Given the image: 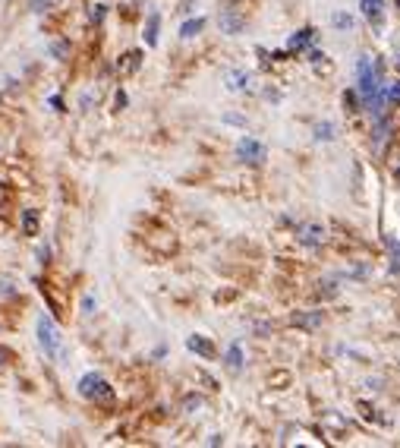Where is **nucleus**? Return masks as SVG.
Wrapping results in <instances>:
<instances>
[{"label":"nucleus","mask_w":400,"mask_h":448,"mask_svg":"<svg viewBox=\"0 0 400 448\" xmlns=\"http://www.w3.org/2000/svg\"><path fill=\"white\" fill-rule=\"evenodd\" d=\"M359 13L375 32L385 29V0H359Z\"/></svg>","instance_id":"20e7f679"},{"label":"nucleus","mask_w":400,"mask_h":448,"mask_svg":"<svg viewBox=\"0 0 400 448\" xmlns=\"http://www.w3.org/2000/svg\"><path fill=\"white\" fill-rule=\"evenodd\" d=\"M51 54H54L57 60H63V57L70 54V45H67V41H54V45H51Z\"/></svg>","instance_id":"f3484780"},{"label":"nucleus","mask_w":400,"mask_h":448,"mask_svg":"<svg viewBox=\"0 0 400 448\" xmlns=\"http://www.w3.org/2000/svg\"><path fill=\"white\" fill-rule=\"evenodd\" d=\"M158 32H161V13H149L145 19V45L149 48L158 45Z\"/></svg>","instance_id":"6e6552de"},{"label":"nucleus","mask_w":400,"mask_h":448,"mask_svg":"<svg viewBox=\"0 0 400 448\" xmlns=\"http://www.w3.org/2000/svg\"><path fill=\"white\" fill-rule=\"evenodd\" d=\"M268 155V149L262 145L259 139H252V136H243V139L237 142V158L240 161H246V165H262Z\"/></svg>","instance_id":"7ed1b4c3"},{"label":"nucleus","mask_w":400,"mask_h":448,"mask_svg":"<svg viewBox=\"0 0 400 448\" xmlns=\"http://www.w3.org/2000/svg\"><path fill=\"white\" fill-rule=\"evenodd\" d=\"M54 3H57V0H29V10L32 13H48Z\"/></svg>","instance_id":"dca6fc26"},{"label":"nucleus","mask_w":400,"mask_h":448,"mask_svg":"<svg viewBox=\"0 0 400 448\" xmlns=\"http://www.w3.org/2000/svg\"><path fill=\"white\" fill-rule=\"evenodd\" d=\"M299 237H303V243H309V247H322V243H325V231H322L319 224L303 227V231H299Z\"/></svg>","instance_id":"f8f14e48"},{"label":"nucleus","mask_w":400,"mask_h":448,"mask_svg":"<svg viewBox=\"0 0 400 448\" xmlns=\"http://www.w3.org/2000/svg\"><path fill=\"white\" fill-rule=\"evenodd\" d=\"M35 335H38V347L45 351L48 360H54V363H63V360H67V344H63V332L57 329V322H54L48 313L38 316Z\"/></svg>","instance_id":"f257e3e1"},{"label":"nucleus","mask_w":400,"mask_h":448,"mask_svg":"<svg viewBox=\"0 0 400 448\" xmlns=\"http://www.w3.org/2000/svg\"><path fill=\"white\" fill-rule=\"evenodd\" d=\"M76 389H79L82 398H89V401H111L114 398L111 385H107V379H104L101 373H85Z\"/></svg>","instance_id":"f03ea898"},{"label":"nucleus","mask_w":400,"mask_h":448,"mask_svg":"<svg viewBox=\"0 0 400 448\" xmlns=\"http://www.w3.org/2000/svg\"><path fill=\"white\" fill-rule=\"evenodd\" d=\"M92 19H95V23H101V19H104V7H101V3H98V7H92Z\"/></svg>","instance_id":"aec40b11"},{"label":"nucleus","mask_w":400,"mask_h":448,"mask_svg":"<svg viewBox=\"0 0 400 448\" xmlns=\"http://www.w3.org/2000/svg\"><path fill=\"white\" fill-rule=\"evenodd\" d=\"M202 29H205V19H202V16L199 19H186V23L180 26V38H196Z\"/></svg>","instance_id":"2eb2a0df"},{"label":"nucleus","mask_w":400,"mask_h":448,"mask_svg":"<svg viewBox=\"0 0 400 448\" xmlns=\"http://www.w3.org/2000/svg\"><path fill=\"white\" fill-rule=\"evenodd\" d=\"M385 247H388V253H391V275H400V240L385 237Z\"/></svg>","instance_id":"ddd939ff"},{"label":"nucleus","mask_w":400,"mask_h":448,"mask_svg":"<svg viewBox=\"0 0 400 448\" xmlns=\"http://www.w3.org/2000/svg\"><path fill=\"white\" fill-rule=\"evenodd\" d=\"M334 26H337V29H350V26H353V19H350V16H344V13H337V16H334Z\"/></svg>","instance_id":"6ab92c4d"},{"label":"nucleus","mask_w":400,"mask_h":448,"mask_svg":"<svg viewBox=\"0 0 400 448\" xmlns=\"http://www.w3.org/2000/svg\"><path fill=\"white\" fill-rule=\"evenodd\" d=\"M23 234L25 237H38V212L35 209L23 212Z\"/></svg>","instance_id":"4468645a"},{"label":"nucleus","mask_w":400,"mask_h":448,"mask_svg":"<svg viewBox=\"0 0 400 448\" xmlns=\"http://www.w3.org/2000/svg\"><path fill=\"white\" fill-rule=\"evenodd\" d=\"M312 41H315V29H312V26L309 29H299L297 35L290 38V51H306Z\"/></svg>","instance_id":"1a4fd4ad"},{"label":"nucleus","mask_w":400,"mask_h":448,"mask_svg":"<svg viewBox=\"0 0 400 448\" xmlns=\"http://www.w3.org/2000/svg\"><path fill=\"white\" fill-rule=\"evenodd\" d=\"M315 133H319V139L322 142H328V139H334V127H331V123H319V127H315Z\"/></svg>","instance_id":"a211bd4d"},{"label":"nucleus","mask_w":400,"mask_h":448,"mask_svg":"<svg viewBox=\"0 0 400 448\" xmlns=\"http://www.w3.org/2000/svg\"><path fill=\"white\" fill-rule=\"evenodd\" d=\"M3 360H10V351H7V347H0V366H7Z\"/></svg>","instance_id":"5701e85b"},{"label":"nucleus","mask_w":400,"mask_h":448,"mask_svg":"<svg viewBox=\"0 0 400 448\" xmlns=\"http://www.w3.org/2000/svg\"><path fill=\"white\" fill-rule=\"evenodd\" d=\"M218 26H221L224 35H240V32L246 29V16L237 13V10H221V16H218Z\"/></svg>","instance_id":"39448f33"},{"label":"nucleus","mask_w":400,"mask_h":448,"mask_svg":"<svg viewBox=\"0 0 400 448\" xmlns=\"http://www.w3.org/2000/svg\"><path fill=\"white\" fill-rule=\"evenodd\" d=\"M224 85H227L230 92H249L252 76L246 73V70H227V73H224Z\"/></svg>","instance_id":"423d86ee"},{"label":"nucleus","mask_w":400,"mask_h":448,"mask_svg":"<svg viewBox=\"0 0 400 448\" xmlns=\"http://www.w3.org/2000/svg\"><path fill=\"white\" fill-rule=\"evenodd\" d=\"M139 67H142V51H126L123 57H120V63H117L120 73H136Z\"/></svg>","instance_id":"9b49d317"},{"label":"nucleus","mask_w":400,"mask_h":448,"mask_svg":"<svg viewBox=\"0 0 400 448\" xmlns=\"http://www.w3.org/2000/svg\"><path fill=\"white\" fill-rule=\"evenodd\" d=\"M51 108H54V111H60V114L67 111V108H63V101H60V98H57V95H51Z\"/></svg>","instance_id":"412c9836"},{"label":"nucleus","mask_w":400,"mask_h":448,"mask_svg":"<svg viewBox=\"0 0 400 448\" xmlns=\"http://www.w3.org/2000/svg\"><path fill=\"white\" fill-rule=\"evenodd\" d=\"M186 347H189L196 357H202V360H211V357H215V344L208 341L205 335H189V338H186Z\"/></svg>","instance_id":"0eeeda50"},{"label":"nucleus","mask_w":400,"mask_h":448,"mask_svg":"<svg viewBox=\"0 0 400 448\" xmlns=\"http://www.w3.org/2000/svg\"><path fill=\"white\" fill-rule=\"evenodd\" d=\"M224 363H227L230 373H240V369H243V347H240V344H230L227 354H224Z\"/></svg>","instance_id":"9d476101"},{"label":"nucleus","mask_w":400,"mask_h":448,"mask_svg":"<svg viewBox=\"0 0 400 448\" xmlns=\"http://www.w3.org/2000/svg\"><path fill=\"white\" fill-rule=\"evenodd\" d=\"M92 307H95V300H92V297L82 300V309H85V313H92Z\"/></svg>","instance_id":"4be33fe9"}]
</instances>
